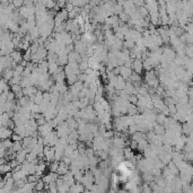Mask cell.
<instances>
[{"label":"cell","mask_w":193,"mask_h":193,"mask_svg":"<svg viewBox=\"0 0 193 193\" xmlns=\"http://www.w3.org/2000/svg\"><path fill=\"white\" fill-rule=\"evenodd\" d=\"M53 129L51 128V126L46 122V123H44V124H42V126H37V132H38V135H41V137H44V135H46L49 132H51Z\"/></svg>","instance_id":"1"},{"label":"cell","mask_w":193,"mask_h":193,"mask_svg":"<svg viewBox=\"0 0 193 193\" xmlns=\"http://www.w3.org/2000/svg\"><path fill=\"white\" fill-rule=\"evenodd\" d=\"M132 70H133L134 72L141 75V72H142V70H143V68H142V61L139 60V59H134V60L132 61Z\"/></svg>","instance_id":"2"},{"label":"cell","mask_w":193,"mask_h":193,"mask_svg":"<svg viewBox=\"0 0 193 193\" xmlns=\"http://www.w3.org/2000/svg\"><path fill=\"white\" fill-rule=\"evenodd\" d=\"M124 86H126V79H124L121 75H118V76H116V83H115V85H114V88H115L116 91H121V89L124 88Z\"/></svg>","instance_id":"3"},{"label":"cell","mask_w":193,"mask_h":193,"mask_svg":"<svg viewBox=\"0 0 193 193\" xmlns=\"http://www.w3.org/2000/svg\"><path fill=\"white\" fill-rule=\"evenodd\" d=\"M13 134V130L7 127H1L0 128V140L2 139H7V138H10Z\"/></svg>","instance_id":"4"},{"label":"cell","mask_w":193,"mask_h":193,"mask_svg":"<svg viewBox=\"0 0 193 193\" xmlns=\"http://www.w3.org/2000/svg\"><path fill=\"white\" fill-rule=\"evenodd\" d=\"M54 86H56V89L58 91L59 94H64L67 91H68V86L65 85V81H59V83H54Z\"/></svg>","instance_id":"5"},{"label":"cell","mask_w":193,"mask_h":193,"mask_svg":"<svg viewBox=\"0 0 193 193\" xmlns=\"http://www.w3.org/2000/svg\"><path fill=\"white\" fill-rule=\"evenodd\" d=\"M2 75V78L8 83L11 78H13V76H14V70L11 69V68H6V69H3V71L1 72Z\"/></svg>","instance_id":"6"},{"label":"cell","mask_w":193,"mask_h":193,"mask_svg":"<svg viewBox=\"0 0 193 193\" xmlns=\"http://www.w3.org/2000/svg\"><path fill=\"white\" fill-rule=\"evenodd\" d=\"M131 72H132V69H131V68H128V67H126V65H121V68H120V75L126 79V81L129 79Z\"/></svg>","instance_id":"7"},{"label":"cell","mask_w":193,"mask_h":193,"mask_svg":"<svg viewBox=\"0 0 193 193\" xmlns=\"http://www.w3.org/2000/svg\"><path fill=\"white\" fill-rule=\"evenodd\" d=\"M68 171H69V165H67V164L63 163L62 161H59V166H58V169H57L58 175H63Z\"/></svg>","instance_id":"8"},{"label":"cell","mask_w":193,"mask_h":193,"mask_svg":"<svg viewBox=\"0 0 193 193\" xmlns=\"http://www.w3.org/2000/svg\"><path fill=\"white\" fill-rule=\"evenodd\" d=\"M22 91H23V94L25 95V96H32V95H35V93L37 92V88H36V86H30V87H25V88H22Z\"/></svg>","instance_id":"9"},{"label":"cell","mask_w":193,"mask_h":193,"mask_svg":"<svg viewBox=\"0 0 193 193\" xmlns=\"http://www.w3.org/2000/svg\"><path fill=\"white\" fill-rule=\"evenodd\" d=\"M65 123H67L68 128L70 129V130H75V129L78 128V123H77V121H76V119H75L73 116L68 118V119L65 120Z\"/></svg>","instance_id":"10"},{"label":"cell","mask_w":193,"mask_h":193,"mask_svg":"<svg viewBox=\"0 0 193 193\" xmlns=\"http://www.w3.org/2000/svg\"><path fill=\"white\" fill-rule=\"evenodd\" d=\"M26 154H27V151H26L25 149H23V148H22L19 151H17V153H16V157H15V158L18 161V163H20V164H22L24 161H26Z\"/></svg>","instance_id":"11"},{"label":"cell","mask_w":193,"mask_h":193,"mask_svg":"<svg viewBox=\"0 0 193 193\" xmlns=\"http://www.w3.org/2000/svg\"><path fill=\"white\" fill-rule=\"evenodd\" d=\"M10 57H11L13 60L16 61L17 63H19V61L23 59V54H22V52H20L19 50H14V51L10 53Z\"/></svg>","instance_id":"12"},{"label":"cell","mask_w":193,"mask_h":193,"mask_svg":"<svg viewBox=\"0 0 193 193\" xmlns=\"http://www.w3.org/2000/svg\"><path fill=\"white\" fill-rule=\"evenodd\" d=\"M158 158L161 159L165 165H167L169 161H172V154H166V153H161L158 155Z\"/></svg>","instance_id":"13"},{"label":"cell","mask_w":193,"mask_h":193,"mask_svg":"<svg viewBox=\"0 0 193 193\" xmlns=\"http://www.w3.org/2000/svg\"><path fill=\"white\" fill-rule=\"evenodd\" d=\"M123 156H124V159H131L133 156H134V154H133V151H132V149L130 148V147H124L123 148Z\"/></svg>","instance_id":"14"},{"label":"cell","mask_w":193,"mask_h":193,"mask_svg":"<svg viewBox=\"0 0 193 193\" xmlns=\"http://www.w3.org/2000/svg\"><path fill=\"white\" fill-rule=\"evenodd\" d=\"M57 63L59 64V65H65V64L68 63V54H59Z\"/></svg>","instance_id":"15"},{"label":"cell","mask_w":193,"mask_h":193,"mask_svg":"<svg viewBox=\"0 0 193 193\" xmlns=\"http://www.w3.org/2000/svg\"><path fill=\"white\" fill-rule=\"evenodd\" d=\"M57 60H58V54L56 52H48V54H46L48 62H57Z\"/></svg>","instance_id":"16"},{"label":"cell","mask_w":193,"mask_h":193,"mask_svg":"<svg viewBox=\"0 0 193 193\" xmlns=\"http://www.w3.org/2000/svg\"><path fill=\"white\" fill-rule=\"evenodd\" d=\"M156 76H157V72H156L154 69L148 70V71L146 72V75H145V81H148V80H150V79H153V78H156Z\"/></svg>","instance_id":"17"},{"label":"cell","mask_w":193,"mask_h":193,"mask_svg":"<svg viewBox=\"0 0 193 193\" xmlns=\"http://www.w3.org/2000/svg\"><path fill=\"white\" fill-rule=\"evenodd\" d=\"M65 80H67V84H68V85H72V84H75V83L78 80V78H77V75H76V73H71V75L65 76Z\"/></svg>","instance_id":"18"},{"label":"cell","mask_w":193,"mask_h":193,"mask_svg":"<svg viewBox=\"0 0 193 193\" xmlns=\"http://www.w3.org/2000/svg\"><path fill=\"white\" fill-rule=\"evenodd\" d=\"M174 122H175V121L173 120V118H172L171 115H168V116H166V118H165L163 126H164V128L165 129H169L171 127H172V124H173Z\"/></svg>","instance_id":"19"},{"label":"cell","mask_w":193,"mask_h":193,"mask_svg":"<svg viewBox=\"0 0 193 193\" xmlns=\"http://www.w3.org/2000/svg\"><path fill=\"white\" fill-rule=\"evenodd\" d=\"M58 67H59V64L57 63V62H49L48 72H49L50 75H52V73H56V72H57V70H58Z\"/></svg>","instance_id":"20"},{"label":"cell","mask_w":193,"mask_h":193,"mask_svg":"<svg viewBox=\"0 0 193 193\" xmlns=\"http://www.w3.org/2000/svg\"><path fill=\"white\" fill-rule=\"evenodd\" d=\"M169 43H171V45H172L173 48L177 46V45L181 43L180 37H178V36H176V35H172V36H169Z\"/></svg>","instance_id":"21"},{"label":"cell","mask_w":193,"mask_h":193,"mask_svg":"<svg viewBox=\"0 0 193 193\" xmlns=\"http://www.w3.org/2000/svg\"><path fill=\"white\" fill-rule=\"evenodd\" d=\"M141 178L143 182H150L154 180V176L150 172H142V175H141Z\"/></svg>","instance_id":"22"},{"label":"cell","mask_w":193,"mask_h":193,"mask_svg":"<svg viewBox=\"0 0 193 193\" xmlns=\"http://www.w3.org/2000/svg\"><path fill=\"white\" fill-rule=\"evenodd\" d=\"M128 80L129 81H131V83H133V81H141V76L132 70V72H131V75H130Z\"/></svg>","instance_id":"23"},{"label":"cell","mask_w":193,"mask_h":193,"mask_svg":"<svg viewBox=\"0 0 193 193\" xmlns=\"http://www.w3.org/2000/svg\"><path fill=\"white\" fill-rule=\"evenodd\" d=\"M153 130H154V132H155L156 134H164V132H165L164 126H163V124H158V123H155Z\"/></svg>","instance_id":"24"},{"label":"cell","mask_w":193,"mask_h":193,"mask_svg":"<svg viewBox=\"0 0 193 193\" xmlns=\"http://www.w3.org/2000/svg\"><path fill=\"white\" fill-rule=\"evenodd\" d=\"M148 146V141H147V139H142V140H140L139 142H138V147H137V149L139 150V151H143V149L146 148Z\"/></svg>","instance_id":"25"},{"label":"cell","mask_w":193,"mask_h":193,"mask_svg":"<svg viewBox=\"0 0 193 193\" xmlns=\"http://www.w3.org/2000/svg\"><path fill=\"white\" fill-rule=\"evenodd\" d=\"M11 148H13V150H14L15 153L19 151V150L22 149V140H19V141H13Z\"/></svg>","instance_id":"26"},{"label":"cell","mask_w":193,"mask_h":193,"mask_svg":"<svg viewBox=\"0 0 193 193\" xmlns=\"http://www.w3.org/2000/svg\"><path fill=\"white\" fill-rule=\"evenodd\" d=\"M24 68L25 67H23V65H20V64L18 63L13 70H14V76H22V72H23V70H24Z\"/></svg>","instance_id":"27"},{"label":"cell","mask_w":193,"mask_h":193,"mask_svg":"<svg viewBox=\"0 0 193 193\" xmlns=\"http://www.w3.org/2000/svg\"><path fill=\"white\" fill-rule=\"evenodd\" d=\"M146 83L148 84L149 87H154V88H156V87L159 85V80H158L157 77H156V78H153V79H150V80H148V81H146Z\"/></svg>","instance_id":"28"},{"label":"cell","mask_w":193,"mask_h":193,"mask_svg":"<svg viewBox=\"0 0 193 193\" xmlns=\"http://www.w3.org/2000/svg\"><path fill=\"white\" fill-rule=\"evenodd\" d=\"M48 165H49V169H50V172H57L58 166H59V161H52L51 163H49Z\"/></svg>","instance_id":"29"},{"label":"cell","mask_w":193,"mask_h":193,"mask_svg":"<svg viewBox=\"0 0 193 193\" xmlns=\"http://www.w3.org/2000/svg\"><path fill=\"white\" fill-rule=\"evenodd\" d=\"M79 103H80V108H84L87 105H89V99H88V97H80Z\"/></svg>","instance_id":"30"},{"label":"cell","mask_w":193,"mask_h":193,"mask_svg":"<svg viewBox=\"0 0 193 193\" xmlns=\"http://www.w3.org/2000/svg\"><path fill=\"white\" fill-rule=\"evenodd\" d=\"M165 115L164 114H161V113H158V114H156V118H155V121H156V123H158V124H163L164 123V120H165Z\"/></svg>","instance_id":"31"},{"label":"cell","mask_w":193,"mask_h":193,"mask_svg":"<svg viewBox=\"0 0 193 193\" xmlns=\"http://www.w3.org/2000/svg\"><path fill=\"white\" fill-rule=\"evenodd\" d=\"M10 86V91L13 93H17L19 91H22V86L19 84H13V85H9Z\"/></svg>","instance_id":"32"},{"label":"cell","mask_w":193,"mask_h":193,"mask_svg":"<svg viewBox=\"0 0 193 193\" xmlns=\"http://www.w3.org/2000/svg\"><path fill=\"white\" fill-rule=\"evenodd\" d=\"M49 191H50V192H58V186H57V184H56L54 181H52V182L49 183Z\"/></svg>","instance_id":"33"},{"label":"cell","mask_w":193,"mask_h":193,"mask_svg":"<svg viewBox=\"0 0 193 193\" xmlns=\"http://www.w3.org/2000/svg\"><path fill=\"white\" fill-rule=\"evenodd\" d=\"M58 191L59 192H68L69 191V185L67 183H62L61 185L58 186Z\"/></svg>","instance_id":"34"},{"label":"cell","mask_w":193,"mask_h":193,"mask_svg":"<svg viewBox=\"0 0 193 193\" xmlns=\"http://www.w3.org/2000/svg\"><path fill=\"white\" fill-rule=\"evenodd\" d=\"M40 177H37L35 174H30V175H27L26 176V180H27V182H33V183H35L37 180H38Z\"/></svg>","instance_id":"35"},{"label":"cell","mask_w":193,"mask_h":193,"mask_svg":"<svg viewBox=\"0 0 193 193\" xmlns=\"http://www.w3.org/2000/svg\"><path fill=\"white\" fill-rule=\"evenodd\" d=\"M56 1L54 0H48L46 1V3H45V7H46V9H53L54 8V6H56Z\"/></svg>","instance_id":"36"},{"label":"cell","mask_w":193,"mask_h":193,"mask_svg":"<svg viewBox=\"0 0 193 193\" xmlns=\"http://www.w3.org/2000/svg\"><path fill=\"white\" fill-rule=\"evenodd\" d=\"M11 3L15 6V8H20L24 5V0H13Z\"/></svg>","instance_id":"37"},{"label":"cell","mask_w":193,"mask_h":193,"mask_svg":"<svg viewBox=\"0 0 193 193\" xmlns=\"http://www.w3.org/2000/svg\"><path fill=\"white\" fill-rule=\"evenodd\" d=\"M31 56H32V53L30 52V50H26V51L23 53V59L26 60V61H31Z\"/></svg>","instance_id":"38"},{"label":"cell","mask_w":193,"mask_h":193,"mask_svg":"<svg viewBox=\"0 0 193 193\" xmlns=\"http://www.w3.org/2000/svg\"><path fill=\"white\" fill-rule=\"evenodd\" d=\"M137 100H138V97H137V95H132V94H130V95H129L128 102L132 103V104H137Z\"/></svg>","instance_id":"39"},{"label":"cell","mask_w":193,"mask_h":193,"mask_svg":"<svg viewBox=\"0 0 193 193\" xmlns=\"http://www.w3.org/2000/svg\"><path fill=\"white\" fill-rule=\"evenodd\" d=\"M73 7H75V6H73L69 0H68V1L65 2V5H64V9H65L67 11H71V10L73 9Z\"/></svg>","instance_id":"40"},{"label":"cell","mask_w":193,"mask_h":193,"mask_svg":"<svg viewBox=\"0 0 193 193\" xmlns=\"http://www.w3.org/2000/svg\"><path fill=\"white\" fill-rule=\"evenodd\" d=\"M31 73H32V71L28 69V68H24V70H23V72H22V77H30L31 76Z\"/></svg>","instance_id":"41"},{"label":"cell","mask_w":193,"mask_h":193,"mask_svg":"<svg viewBox=\"0 0 193 193\" xmlns=\"http://www.w3.org/2000/svg\"><path fill=\"white\" fill-rule=\"evenodd\" d=\"M10 139H11L13 141H19V140H22L23 138H22L19 134H17V133H14V132H13V134H11Z\"/></svg>","instance_id":"42"},{"label":"cell","mask_w":193,"mask_h":193,"mask_svg":"<svg viewBox=\"0 0 193 193\" xmlns=\"http://www.w3.org/2000/svg\"><path fill=\"white\" fill-rule=\"evenodd\" d=\"M129 147H130L132 150H135V149H137V147H138V142H137V141H134V140H130Z\"/></svg>","instance_id":"43"},{"label":"cell","mask_w":193,"mask_h":193,"mask_svg":"<svg viewBox=\"0 0 193 193\" xmlns=\"http://www.w3.org/2000/svg\"><path fill=\"white\" fill-rule=\"evenodd\" d=\"M6 127H7V128H9V129H11V130L15 128V122L13 121V119H9V120L7 121V123H6Z\"/></svg>","instance_id":"44"},{"label":"cell","mask_w":193,"mask_h":193,"mask_svg":"<svg viewBox=\"0 0 193 193\" xmlns=\"http://www.w3.org/2000/svg\"><path fill=\"white\" fill-rule=\"evenodd\" d=\"M36 123H37V126H42V124L46 123V120H45L44 116H41V118H38V119L36 120Z\"/></svg>","instance_id":"45"},{"label":"cell","mask_w":193,"mask_h":193,"mask_svg":"<svg viewBox=\"0 0 193 193\" xmlns=\"http://www.w3.org/2000/svg\"><path fill=\"white\" fill-rule=\"evenodd\" d=\"M16 97H15V93H13L11 91H9L8 93H7V100H13V99H15Z\"/></svg>","instance_id":"46"},{"label":"cell","mask_w":193,"mask_h":193,"mask_svg":"<svg viewBox=\"0 0 193 193\" xmlns=\"http://www.w3.org/2000/svg\"><path fill=\"white\" fill-rule=\"evenodd\" d=\"M25 7H34V2L32 0H24V5Z\"/></svg>","instance_id":"47"},{"label":"cell","mask_w":193,"mask_h":193,"mask_svg":"<svg viewBox=\"0 0 193 193\" xmlns=\"http://www.w3.org/2000/svg\"><path fill=\"white\" fill-rule=\"evenodd\" d=\"M5 155H6V149H5V148H1V147H0V158L5 157Z\"/></svg>","instance_id":"48"},{"label":"cell","mask_w":193,"mask_h":193,"mask_svg":"<svg viewBox=\"0 0 193 193\" xmlns=\"http://www.w3.org/2000/svg\"><path fill=\"white\" fill-rule=\"evenodd\" d=\"M33 2H34V5H35V3H36V2H37V1H38V0H32Z\"/></svg>","instance_id":"49"}]
</instances>
